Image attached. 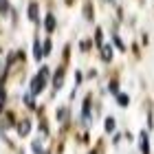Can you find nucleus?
<instances>
[{
  "instance_id": "obj_1",
  "label": "nucleus",
  "mask_w": 154,
  "mask_h": 154,
  "mask_svg": "<svg viewBox=\"0 0 154 154\" xmlns=\"http://www.w3.org/2000/svg\"><path fill=\"white\" fill-rule=\"evenodd\" d=\"M46 77H48V68H42L40 75L33 77V82H31V93L33 95L42 93V88H44V84H46Z\"/></svg>"
},
{
  "instance_id": "obj_2",
  "label": "nucleus",
  "mask_w": 154,
  "mask_h": 154,
  "mask_svg": "<svg viewBox=\"0 0 154 154\" xmlns=\"http://www.w3.org/2000/svg\"><path fill=\"white\" fill-rule=\"evenodd\" d=\"M29 130H31V123H29V121H22V123L18 125V132H20V137H26V134H29Z\"/></svg>"
},
{
  "instance_id": "obj_3",
  "label": "nucleus",
  "mask_w": 154,
  "mask_h": 154,
  "mask_svg": "<svg viewBox=\"0 0 154 154\" xmlns=\"http://www.w3.org/2000/svg\"><path fill=\"white\" fill-rule=\"evenodd\" d=\"M139 141H141V152H143V154H148V152H150V148H148V134H145V132H141Z\"/></svg>"
},
{
  "instance_id": "obj_4",
  "label": "nucleus",
  "mask_w": 154,
  "mask_h": 154,
  "mask_svg": "<svg viewBox=\"0 0 154 154\" xmlns=\"http://www.w3.org/2000/svg\"><path fill=\"white\" fill-rule=\"evenodd\" d=\"M29 16H31L33 22H38V5H35V2L29 5Z\"/></svg>"
},
{
  "instance_id": "obj_5",
  "label": "nucleus",
  "mask_w": 154,
  "mask_h": 154,
  "mask_svg": "<svg viewBox=\"0 0 154 154\" xmlns=\"http://www.w3.org/2000/svg\"><path fill=\"white\" fill-rule=\"evenodd\" d=\"M33 53H35V60L44 57V48L40 46V42H35V44H33Z\"/></svg>"
},
{
  "instance_id": "obj_6",
  "label": "nucleus",
  "mask_w": 154,
  "mask_h": 154,
  "mask_svg": "<svg viewBox=\"0 0 154 154\" xmlns=\"http://www.w3.org/2000/svg\"><path fill=\"white\" fill-rule=\"evenodd\" d=\"M53 29H55V18L48 16V18H46V31H53Z\"/></svg>"
},
{
  "instance_id": "obj_7",
  "label": "nucleus",
  "mask_w": 154,
  "mask_h": 154,
  "mask_svg": "<svg viewBox=\"0 0 154 154\" xmlns=\"http://www.w3.org/2000/svg\"><path fill=\"white\" fill-rule=\"evenodd\" d=\"M33 152L44 154V145H42V141H35V143H33Z\"/></svg>"
},
{
  "instance_id": "obj_8",
  "label": "nucleus",
  "mask_w": 154,
  "mask_h": 154,
  "mask_svg": "<svg viewBox=\"0 0 154 154\" xmlns=\"http://www.w3.org/2000/svg\"><path fill=\"white\" fill-rule=\"evenodd\" d=\"M112 57V48H110V44L103 46V60H110Z\"/></svg>"
},
{
  "instance_id": "obj_9",
  "label": "nucleus",
  "mask_w": 154,
  "mask_h": 154,
  "mask_svg": "<svg viewBox=\"0 0 154 154\" xmlns=\"http://www.w3.org/2000/svg\"><path fill=\"white\" fill-rule=\"evenodd\" d=\"M106 130H108V132H112V130H115V119H112V117H108V119H106Z\"/></svg>"
},
{
  "instance_id": "obj_10",
  "label": "nucleus",
  "mask_w": 154,
  "mask_h": 154,
  "mask_svg": "<svg viewBox=\"0 0 154 154\" xmlns=\"http://www.w3.org/2000/svg\"><path fill=\"white\" fill-rule=\"evenodd\" d=\"M119 103H123V106H125V103H128V97H125V95H119Z\"/></svg>"
},
{
  "instance_id": "obj_11",
  "label": "nucleus",
  "mask_w": 154,
  "mask_h": 154,
  "mask_svg": "<svg viewBox=\"0 0 154 154\" xmlns=\"http://www.w3.org/2000/svg\"><path fill=\"white\" fill-rule=\"evenodd\" d=\"M2 99H5V95H2V90H0V106H2Z\"/></svg>"
}]
</instances>
